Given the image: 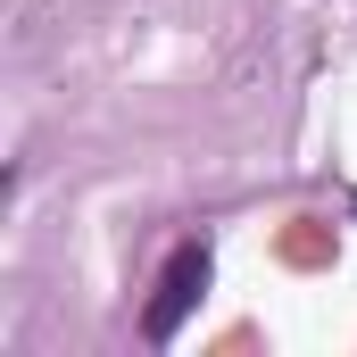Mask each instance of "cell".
Listing matches in <instances>:
<instances>
[{"label":"cell","mask_w":357,"mask_h":357,"mask_svg":"<svg viewBox=\"0 0 357 357\" xmlns=\"http://www.w3.org/2000/svg\"><path fill=\"white\" fill-rule=\"evenodd\" d=\"M208 274H216L208 241H183L175 258L158 266V291H150V307H142V341H150V349H167V341L183 333V316L208 299Z\"/></svg>","instance_id":"1"}]
</instances>
